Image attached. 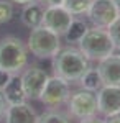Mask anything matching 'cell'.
Segmentation results:
<instances>
[{
	"label": "cell",
	"instance_id": "1",
	"mask_svg": "<svg viewBox=\"0 0 120 123\" xmlns=\"http://www.w3.org/2000/svg\"><path fill=\"white\" fill-rule=\"evenodd\" d=\"M89 59L77 48L66 46L61 48L53 57V71L54 76L63 77L67 82L79 80L81 76L89 69Z\"/></svg>",
	"mask_w": 120,
	"mask_h": 123
},
{
	"label": "cell",
	"instance_id": "2",
	"mask_svg": "<svg viewBox=\"0 0 120 123\" xmlns=\"http://www.w3.org/2000/svg\"><path fill=\"white\" fill-rule=\"evenodd\" d=\"M79 49L89 61H100L104 57L115 53V46L110 39L107 28H87L86 35L79 41Z\"/></svg>",
	"mask_w": 120,
	"mask_h": 123
},
{
	"label": "cell",
	"instance_id": "3",
	"mask_svg": "<svg viewBox=\"0 0 120 123\" xmlns=\"http://www.w3.org/2000/svg\"><path fill=\"white\" fill-rule=\"evenodd\" d=\"M27 61L28 49L21 39L15 36H7L0 39V69L15 74L27 66Z\"/></svg>",
	"mask_w": 120,
	"mask_h": 123
},
{
	"label": "cell",
	"instance_id": "4",
	"mask_svg": "<svg viewBox=\"0 0 120 123\" xmlns=\"http://www.w3.org/2000/svg\"><path fill=\"white\" fill-rule=\"evenodd\" d=\"M28 49L33 56L40 59H53L56 53L61 49L59 35L53 33L45 26H36L31 30L28 36Z\"/></svg>",
	"mask_w": 120,
	"mask_h": 123
},
{
	"label": "cell",
	"instance_id": "5",
	"mask_svg": "<svg viewBox=\"0 0 120 123\" xmlns=\"http://www.w3.org/2000/svg\"><path fill=\"white\" fill-rule=\"evenodd\" d=\"M67 110H69V115L77 118L79 122L95 117L99 113L95 92L86 90V89L74 92L67 100Z\"/></svg>",
	"mask_w": 120,
	"mask_h": 123
},
{
	"label": "cell",
	"instance_id": "6",
	"mask_svg": "<svg viewBox=\"0 0 120 123\" xmlns=\"http://www.w3.org/2000/svg\"><path fill=\"white\" fill-rule=\"evenodd\" d=\"M71 97V90H69V82L64 80L63 77H48V82L41 92L40 100L43 104L49 107V108H58L63 104H67Z\"/></svg>",
	"mask_w": 120,
	"mask_h": 123
},
{
	"label": "cell",
	"instance_id": "7",
	"mask_svg": "<svg viewBox=\"0 0 120 123\" xmlns=\"http://www.w3.org/2000/svg\"><path fill=\"white\" fill-rule=\"evenodd\" d=\"M86 15L89 17L94 26L107 28L120 13L113 0H92Z\"/></svg>",
	"mask_w": 120,
	"mask_h": 123
},
{
	"label": "cell",
	"instance_id": "8",
	"mask_svg": "<svg viewBox=\"0 0 120 123\" xmlns=\"http://www.w3.org/2000/svg\"><path fill=\"white\" fill-rule=\"evenodd\" d=\"M74 15L66 10L63 5H53V7H45V13H43V21H41V26L51 30L53 33L63 36L71 21H73Z\"/></svg>",
	"mask_w": 120,
	"mask_h": 123
},
{
	"label": "cell",
	"instance_id": "9",
	"mask_svg": "<svg viewBox=\"0 0 120 123\" xmlns=\"http://www.w3.org/2000/svg\"><path fill=\"white\" fill-rule=\"evenodd\" d=\"M48 74L45 69L38 66H30L21 74V85H23V90L27 94V98H40L41 92L45 89V85L48 82Z\"/></svg>",
	"mask_w": 120,
	"mask_h": 123
},
{
	"label": "cell",
	"instance_id": "10",
	"mask_svg": "<svg viewBox=\"0 0 120 123\" xmlns=\"http://www.w3.org/2000/svg\"><path fill=\"white\" fill-rule=\"evenodd\" d=\"M95 95H97V108L100 115L107 118L120 113V87L102 85L95 92Z\"/></svg>",
	"mask_w": 120,
	"mask_h": 123
},
{
	"label": "cell",
	"instance_id": "11",
	"mask_svg": "<svg viewBox=\"0 0 120 123\" xmlns=\"http://www.w3.org/2000/svg\"><path fill=\"white\" fill-rule=\"evenodd\" d=\"M97 71L102 77L104 85L120 87V56L117 53H112L110 56L100 59L97 64Z\"/></svg>",
	"mask_w": 120,
	"mask_h": 123
},
{
	"label": "cell",
	"instance_id": "12",
	"mask_svg": "<svg viewBox=\"0 0 120 123\" xmlns=\"http://www.w3.org/2000/svg\"><path fill=\"white\" fill-rule=\"evenodd\" d=\"M5 123H36L38 115L27 102L8 105L5 110Z\"/></svg>",
	"mask_w": 120,
	"mask_h": 123
},
{
	"label": "cell",
	"instance_id": "13",
	"mask_svg": "<svg viewBox=\"0 0 120 123\" xmlns=\"http://www.w3.org/2000/svg\"><path fill=\"white\" fill-rule=\"evenodd\" d=\"M43 13H45V5L40 3L38 0L31 2V3H27L23 12H21V23L30 30L41 26Z\"/></svg>",
	"mask_w": 120,
	"mask_h": 123
},
{
	"label": "cell",
	"instance_id": "14",
	"mask_svg": "<svg viewBox=\"0 0 120 123\" xmlns=\"http://www.w3.org/2000/svg\"><path fill=\"white\" fill-rule=\"evenodd\" d=\"M2 95H3V98L7 100L8 105L25 102V100H27V94H25V90H23L21 79L13 76V79H12L8 84H7V87L2 90Z\"/></svg>",
	"mask_w": 120,
	"mask_h": 123
},
{
	"label": "cell",
	"instance_id": "15",
	"mask_svg": "<svg viewBox=\"0 0 120 123\" xmlns=\"http://www.w3.org/2000/svg\"><path fill=\"white\" fill-rule=\"evenodd\" d=\"M87 23L81 18H73L71 21V25H69V28L66 31L64 36L66 38V43H69V44H74V43H77L79 44V41L82 39V36L86 35V31H87Z\"/></svg>",
	"mask_w": 120,
	"mask_h": 123
},
{
	"label": "cell",
	"instance_id": "16",
	"mask_svg": "<svg viewBox=\"0 0 120 123\" xmlns=\"http://www.w3.org/2000/svg\"><path fill=\"white\" fill-rule=\"evenodd\" d=\"M79 84H81V87L86 89V90L97 92L102 85H104V82H102V77H100V74H99V71H97V67H89L82 76H81Z\"/></svg>",
	"mask_w": 120,
	"mask_h": 123
},
{
	"label": "cell",
	"instance_id": "17",
	"mask_svg": "<svg viewBox=\"0 0 120 123\" xmlns=\"http://www.w3.org/2000/svg\"><path fill=\"white\" fill-rule=\"evenodd\" d=\"M92 0H63V7L69 10L74 17L76 15H86L91 7Z\"/></svg>",
	"mask_w": 120,
	"mask_h": 123
},
{
	"label": "cell",
	"instance_id": "18",
	"mask_svg": "<svg viewBox=\"0 0 120 123\" xmlns=\"http://www.w3.org/2000/svg\"><path fill=\"white\" fill-rule=\"evenodd\" d=\"M36 123H71V118L61 112H45L43 115H38Z\"/></svg>",
	"mask_w": 120,
	"mask_h": 123
},
{
	"label": "cell",
	"instance_id": "19",
	"mask_svg": "<svg viewBox=\"0 0 120 123\" xmlns=\"http://www.w3.org/2000/svg\"><path fill=\"white\" fill-rule=\"evenodd\" d=\"M13 17V5L10 0H0V25L8 23Z\"/></svg>",
	"mask_w": 120,
	"mask_h": 123
},
{
	"label": "cell",
	"instance_id": "20",
	"mask_svg": "<svg viewBox=\"0 0 120 123\" xmlns=\"http://www.w3.org/2000/svg\"><path fill=\"white\" fill-rule=\"evenodd\" d=\"M107 31L110 35V39L113 43V46H115V49L120 48V15L107 26Z\"/></svg>",
	"mask_w": 120,
	"mask_h": 123
},
{
	"label": "cell",
	"instance_id": "21",
	"mask_svg": "<svg viewBox=\"0 0 120 123\" xmlns=\"http://www.w3.org/2000/svg\"><path fill=\"white\" fill-rule=\"evenodd\" d=\"M12 79H13V74L12 72L5 71V69H0V92L7 87V84H8Z\"/></svg>",
	"mask_w": 120,
	"mask_h": 123
},
{
	"label": "cell",
	"instance_id": "22",
	"mask_svg": "<svg viewBox=\"0 0 120 123\" xmlns=\"http://www.w3.org/2000/svg\"><path fill=\"white\" fill-rule=\"evenodd\" d=\"M7 107H8V104H7V100L3 98V95H2V92H0V118L5 115V110H7Z\"/></svg>",
	"mask_w": 120,
	"mask_h": 123
},
{
	"label": "cell",
	"instance_id": "23",
	"mask_svg": "<svg viewBox=\"0 0 120 123\" xmlns=\"http://www.w3.org/2000/svg\"><path fill=\"white\" fill-rule=\"evenodd\" d=\"M45 7H53V5H63V0H38Z\"/></svg>",
	"mask_w": 120,
	"mask_h": 123
},
{
	"label": "cell",
	"instance_id": "24",
	"mask_svg": "<svg viewBox=\"0 0 120 123\" xmlns=\"http://www.w3.org/2000/svg\"><path fill=\"white\" fill-rule=\"evenodd\" d=\"M104 123H120V113L112 115V117H107V118L104 120Z\"/></svg>",
	"mask_w": 120,
	"mask_h": 123
},
{
	"label": "cell",
	"instance_id": "25",
	"mask_svg": "<svg viewBox=\"0 0 120 123\" xmlns=\"http://www.w3.org/2000/svg\"><path fill=\"white\" fill-rule=\"evenodd\" d=\"M81 123H104V120L97 118V117H92V118H87V120H81Z\"/></svg>",
	"mask_w": 120,
	"mask_h": 123
},
{
	"label": "cell",
	"instance_id": "26",
	"mask_svg": "<svg viewBox=\"0 0 120 123\" xmlns=\"http://www.w3.org/2000/svg\"><path fill=\"white\" fill-rule=\"evenodd\" d=\"M10 2H13V3H21V5H27V3L35 2V0H10Z\"/></svg>",
	"mask_w": 120,
	"mask_h": 123
},
{
	"label": "cell",
	"instance_id": "27",
	"mask_svg": "<svg viewBox=\"0 0 120 123\" xmlns=\"http://www.w3.org/2000/svg\"><path fill=\"white\" fill-rule=\"evenodd\" d=\"M115 3H117V8H119V13H120V0H113Z\"/></svg>",
	"mask_w": 120,
	"mask_h": 123
},
{
	"label": "cell",
	"instance_id": "28",
	"mask_svg": "<svg viewBox=\"0 0 120 123\" xmlns=\"http://www.w3.org/2000/svg\"><path fill=\"white\" fill-rule=\"evenodd\" d=\"M115 51H117V54H119V56H120V48H117V49H115Z\"/></svg>",
	"mask_w": 120,
	"mask_h": 123
}]
</instances>
